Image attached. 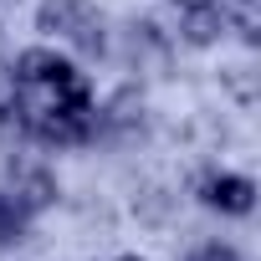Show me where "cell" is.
I'll list each match as a JSON object with an SVG mask.
<instances>
[{
    "mask_svg": "<svg viewBox=\"0 0 261 261\" xmlns=\"http://www.w3.org/2000/svg\"><path fill=\"white\" fill-rule=\"evenodd\" d=\"M11 82L26 87V92H77V87H87L77 62L51 51V46H26L16 57V67H11Z\"/></svg>",
    "mask_w": 261,
    "mask_h": 261,
    "instance_id": "obj_1",
    "label": "cell"
},
{
    "mask_svg": "<svg viewBox=\"0 0 261 261\" xmlns=\"http://www.w3.org/2000/svg\"><path fill=\"white\" fill-rule=\"evenodd\" d=\"M36 31L67 36L77 51H102V16L87 6V0H46L36 11Z\"/></svg>",
    "mask_w": 261,
    "mask_h": 261,
    "instance_id": "obj_2",
    "label": "cell"
},
{
    "mask_svg": "<svg viewBox=\"0 0 261 261\" xmlns=\"http://www.w3.org/2000/svg\"><path fill=\"white\" fill-rule=\"evenodd\" d=\"M200 200H205L210 210H220V215H251L256 185H251L246 174H210V179L200 185Z\"/></svg>",
    "mask_w": 261,
    "mask_h": 261,
    "instance_id": "obj_3",
    "label": "cell"
},
{
    "mask_svg": "<svg viewBox=\"0 0 261 261\" xmlns=\"http://www.w3.org/2000/svg\"><path fill=\"white\" fill-rule=\"evenodd\" d=\"M26 215H41L51 200H57V179H51V169H41V164H21V169H11V190H6Z\"/></svg>",
    "mask_w": 261,
    "mask_h": 261,
    "instance_id": "obj_4",
    "label": "cell"
},
{
    "mask_svg": "<svg viewBox=\"0 0 261 261\" xmlns=\"http://www.w3.org/2000/svg\"><path fill=\"white\" fill-rule=\"evenodd\" d=\"M225 31H230V21L220 11V0H195V6H185V16H179V36L190 46H215Z\"/></svg>",
    "mask_w": 261,
    "mask_h": 261,
    "instance_id": "obj_5",
    "label": "cell"
},
{
    "mask_svg": "<svg viewBox=\"0 0 261 261\" xmlns=\"http://www.w3.org/2000/svg\"><path fill=\"white\" fill-rule=\"evenodd\" d=\"M26 225H31V215H26L6 190H0V246H16V241L26 236Z\"/></svg>",
    "mask_w": 261,
    "mask_h": 261,
    "instance_id": "obj_6",
    "label": "cell"
},
{
    "mask_svg": "<svg viewBox=\"0 0 261 261\" xmlns=\"http://www.w3.org/2000/svg\"><path fill=\"white\" fill-rule=\"evenodd\" d=\"M195 261H241V256H236L230 246H205V251H200Z\"/></svg>",
    "mask_w": 261,
    "mask_h": 261,
    "instance_id": "obj_7",
    "label": "cell"
},
{
    "mask_svg": "<svg viewBox=\"0 0 261 261\" xmlns=\"http://www.w3.org/2000/svg\"><path fill=\"white\" fill-rule=\"evenodd\" d=\"M113 261H144V256H113Z\"/></svg>",
    "mask_w": 261,
    "mask_h": 261,
    "instance_id": "obj_8",
    "label": "cell"
},
{
    "mask_svg": "<svg viewBox=\"0 0 261 261\" xmlns=\"http://www.w3.org/2000/svg\"><path fill=\"white\" fill-rule=\"evenodd\" d=\"M185 6H195V0H185Z\"/></svg>",
    "mask_w": 261,
    "mask_h": 261,
    "instance_id": "obj_9",
    "label": "cell"
}]
</instances>
